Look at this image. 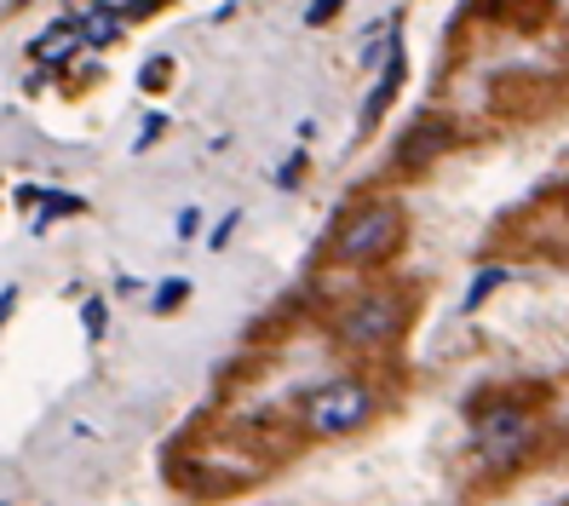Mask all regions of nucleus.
Masks as SVG:
<instances>
[{
    "mask_svg": "<svg viewBox=\"0 0 569 506\" xmlns=\"http://www.w3.org/2000/svg\"><path fill=\"white\" fill-rule=\"evenodd\" d=\"M299 415H306V426L317 437H346V431L375 420V391H368L362 380H322L306 397V409H299Z\"/></svg>",
    "mask_w": 569,
    "mask_h": 506,
    "instance_id": "f257e3e1",
    "label": "nucleus"
},
{
    "mask_svg": "<svg viewBox=\"0 0 569 506\" xmlns=\"http://www.w3.org/2000/svg\"><path fill=\"white\" fill-rule=\"evenodd\" d=\"M397 225H403V214H397V208H386V201H368V208H357V214L340 225V236H333V259L368 265V259L391 254Z\"/></svg>",
    "mask_w": 569,
    "mask_h": 506,
    "instance_id": "f03ea898",
    "label": "nucleus"
},
{
    "mask_svg": "<svg viewBox=\"0 0 569 506\" xmlns=\"http://www.w3.org/2000/svg\"><path fill=\"white\" fill-rule=\"evenodd\" d=\"M529 444H535V420L523 409H507V403H500V409L478 415V455L489 466H512Z\"/></svg>",
    "mask_w": 569,
    "mask_h": 506,
    "instance_id": "7ed1b4c3",
    "label": "nucleus"
},
{
    "mask_svg": "<svg viewBox=\"0 0 569 506\" xmlns=\"http://www.w3.org/2000/svg\"><path fill=\"white\" fill-rule=\"evenodd\" d=\"M397 328H403V299H397V294H368V299H357V306L340 317L346 346H386Z\"/></svg>",
    "mask_w": 569,
    "mask_h": 506,
    "instance_id": "20e7f679",
    "label": "nucleus"
},
{
    "mask_svg": "<svg viewBox=\"0 0 569 506\" xmlns=\"http://www.w3.org/2000/svg\"><path fill=\"white\" fill-rule=\"evenodd\" d=\"M81 41H87V47H116V41H121V18L104 12V7H92V12L81 18Z\"/></svg>",
    "mask_w": 569,
    "mask_h": 506,
    "instance_id": "39448f33",
    "label": "nucleus"
},
{
    "mask_svg": "<svg viewBox=\"0 0 569 506\" xmlns=\"http://www.w3.org/2000/svg\"><path fill=\"white\" fill-rule=\"evenodd\" d=\"M76 41H81V23H52L47 36L36 41V58L58 63V58H70V52H76Z\"/></svg>",
    "mask_w": 569,
    "mask_h": 506,
    "instance_id": "423d86ee",
    "label": "nucleus"
},
{
    "mask_svg": "<svg viewBox=\"0 0 569 506\" xmlns=\"http://www.w3.org/2000/svg\"><path fill=\"white\" fill-rule=\"evenodd\" d=\"M500 282H507V271H478V277H472V288H466V311H478V299H489Z\"/></svg>",
    "mask_w": 569,
    "mask_h": 506,
    "instance_id": "0eeeda50",
    "label": "nucleus"
},
{
    "mask_svg": "<svg viewBox=\"0 0 569 506\" xmlns=\"http://www.w3.org/2000/svg\"><path fill=\"white\" fill-rule=\"evenodd\" d=\"M58 214H81V201L76 196H47V208H41V219H36V230H47Z\"/></svg>",
    "mask_w": 569,
    "mask_h": 506,
    "instance_id": "6e6552de",
    "label": "nucleus"
},
{
    "mask_svg": "<svg viewBox=\"0 0 569 506\" xmlns=\"http://www.w3.org/2000/svg\"><path fill=\"white\" fill-rule=\"evenodd\" d=\"M184 294H190V282H179V277H173V282H161V288H156V311L184 306Z\"/></svg>",
    "mask_w": 569,
    "mask_h": 506,
    "instance_id": "1a4fd4ad",
    "label": "nucleus"
},
{
    "mask_svg": "<svg viewBox=\"0 0 569 506\" xmlns=\"http://www.w3.org/2000/svg\"><path fill=\"white\" fill-rule=\"evenodd\" d=\"M81 323H87V334L98 340V334H104V299H87V311H81Z\"/></svg>",
    "mask_w": 569,
    "mask_h": 506,
    "instance_id": "9d476101",
    "label": "nucleus"
},
{
    "mask_svg": "<svg viewBox=\"0 0 569 506\" xmlns=\"http://www.w3.org/2000/svg\"><path fill=\"white\" fill-rule=\"evenodd\" d=\"M340 7H346V0H311V12H306V18H311V23H328Z\"/></svg>",
    "mask_w": 569,
    "mask_h": 506,
    "instance_id": "9b49d317",
    "label": "nucleus"
},
{
    "mask_svg": "<svg viewBox=\"0 0 569 506\" xmlns=\"http://www.w3.org/2000/svg\"><path fill=\"white\" fill-rule=\"evenodd\" d=\"M12 306H18V288H7V294H0V323L12 317Z\"/></svg>",
    "mask_w": 569,
    "mask_h": 506,
    "instance_id": "f8f14e48",
    "label": "nucleus"
}]
</instances>
